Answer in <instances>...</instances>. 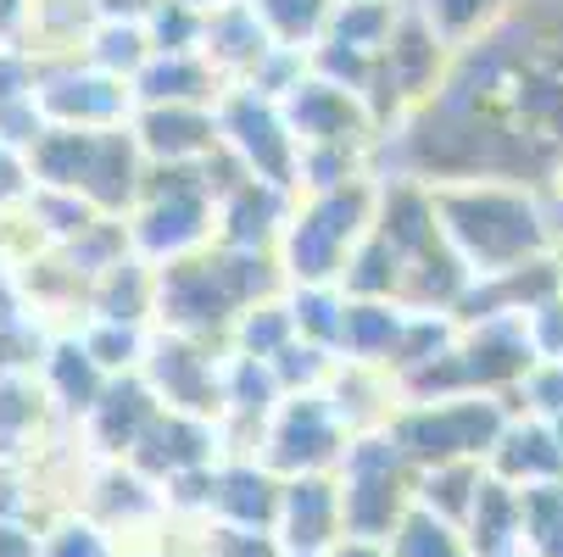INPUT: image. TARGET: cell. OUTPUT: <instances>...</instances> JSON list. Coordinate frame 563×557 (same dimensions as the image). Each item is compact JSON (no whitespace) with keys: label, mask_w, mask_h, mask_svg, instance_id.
Segmentation results:
<instances>
[{"label":"cell","mask_w":563,"mask_h":557,"mask_svg":"<svg viewBox=\"0 0 563 557\" xmlns=\"http://www.w3.org/2000/svg\"><path fill=\"white\" fill-rule=\"evenodd\" d=\"M396 446L408 452V463L435 468V463H463V457H486L503 441V419L486 402H435L408 419L390 424Z\"/></svg>","instance_id":"obj_1"},{"label":"cell","mask_w":563,"mask_h":557,"mask_svg":"<svg viewBox=\"0 0 563 557\" xmlns=\"http://www.w3.org/2000/svg\"><path fill=\"white\" fill-rule=\"evenodd\" d=\"M207 557H285V552H279V541H274L268 530H240V524H223V530H212Z\"/></svg>","instance_id":"obj_9"},{"label":"cell","mask_w":563,"mask_h":557,"mask_svg":"<svg viewBox=\"0 0 563 557\" xmlns=\"http://www.w3.org/2000/svg\"><path fill=\"white\" fill-rule=\"evenodd\" d=\"M341 457V430H335V413L324 402H290L279 419H274V435H268V468L279 474H324V463Z\"/></svg>","instance_id":"obj_3"},{"label":"cell","mask_w":563,"mask_h":557,"mask_svg":"<svg viewBox=\"0 0 563 557\" xmlns=\"http://www.w3.org/2000/svg\"><path fill=\"white\" fill-rule=\"evenodd\" d=\"M40 557H118V552H112V541H107L96 524L67 519V524H56V530H51V541H45V552H40Z\"/></svg>","instance_id":"obj_8"},{"label":"cell","mask_w":563,"mask_h":557,"mask_svg":"<svg viewBox=\"0 0 563 557\" xmlns=\"http://www.w3.org/2000/svg\"><path fill=\"white\" fill-rule=\"evenodd\" d=\"M492 463H497V480L508 486H552L563 480V446L552 430L541 424H525V430H503V441L492 446Z\"/></svg>","instance_id":"obj_5"},{"label":"cell","mask_w":563,"mask_h":557,"mask_svg":"<svg viewBox=\"0 0 563 557\" xmlns=\"http://www.w3.org/2000/svg\"><path fill=\"white\" fill-rule=\"evenodd\" d=\"M0 557H34V541L12 524H0Z\"/></svg>","instance_id":"obj_11"},{"label":"cell","mask_w":563,"mask_h":557,"mask_svg":"<svg viewBox=\"0 0 563 557\" xmlns=\"http://www.w3.org/2000/svg\"><path fill=\"white\" fill-rule=\"evenodd\" d=\"M90 413H96V446L101 452H134L145 441V430L156 424V402H151V390H140V385L107 390Z\"/></svg>","instance_id":"obj_6"},{"label":"cell","mask_w":563,"mask_h":557,"mask_svg":"<svg viewBox=\"0 0 563 557\" xmlns=\"http://www.w3.org/2000/svg\"><path fill=\"white\" fill-rule=\"evenodd\" d=\"M279 502H285V486L274 480L268 468H257V463H240V468L212 474V508H218L223 524L279 530Z\"/></svg>","instance_id":"obj_4"},{"label":"cell","mask_w":563,"mask_h":557,"mask_svg":"<svg viewBox=\"0 0 563 557\" xmlns=\"http://www.w3.org/2000/svg\"><path fill=\"white\" fill-rule=\"evenodd\" d=\"M285 557H330V552H285Z\"/></svg>","instance_id":"obj_12"},{"label":"cell","mask_w":563,"mask_h":557,"mask_svg":"<svg viewBox=\"0 0 563 557\" xmlns=\"http://www.w3.org/2000/svg\"><path fill=\"white\" fill-rule=\"evenodd\" d=\"M279 535L285 552H335L346 541L341 486L324 480V474H296L279 502Z\"/></svg>","instance_id":"obj_2"},{"label":"cell","mask_w":563,"mask_h":557,"mask_svg":"<svg viewBox=\"0 0 563 557\" xmlns=\"http://www.w3.org/2000/svg\"><path fill=\"white\" fill-rule=\"evenodd\" d=\"M330 557H390V541H357V535H346Z\"/></svg>","instance_id":"obj_10"},{"label":"cell","mask_w":563,"mask_h":557,"mask_svg":"<svg viewBox=\"0 0 563 557\" xmlns=\"http://www.w3.org/2000/svg\"><path fill=\"white\" fill-rule=\"evenodd\" d=\"M390 557H474V546H468L463 524H452V519L413 502L408 513H401L396 535H390Z\"/></svg>","instance_id":"obj_7"}]
</instances>
